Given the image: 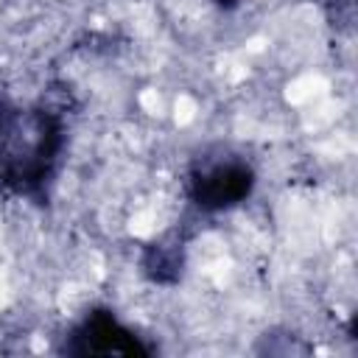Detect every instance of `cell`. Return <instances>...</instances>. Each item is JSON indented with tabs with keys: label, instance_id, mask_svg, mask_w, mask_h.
Returning <instances> with one entry per match:
<instances>
[{
	"label": "cell",
	"instance_id": "6da1fadb",
	"mask_svg": "<svg viewBox=\"0 0 358 358\" xmlns=\"http://www.w3.org/2000/svg\"><path fill=\"white\" fill-rule=\"evenodd\" d=\"M59 126L53 117L34 115H0V176L11 185L39 182L56 154Z\"/></svg>",
	"mask_w": 358,
	"mask_h": 358
},
{
	"label": "cell",
	"instance_id": "7a4b0ae2",
	"mask_svg": "<svg viewBox=\"0 0 358 358\" xmlns=\"http://www.w3.org/2000/svg\"><path fill=\"white\" fill-rule=\"evenodd\" d=\"M76 338H78V344L73 350L81 355H87V352H92V355H134V352H140L143 355L145 352V347L103 310L92 313Z\"/></svg>",
	"mask_w": 358,
	"mask_h": 358
},
{
	"label": "cell",
	"instance_id": "3957f363",
	"mask_svg": "<svg viewBox=\"0 0 358 358\" xmlns=\"http://www.w3.org/2000/svg\"><path fill=\"white\" fill-rule=\"evenodd\" d=\"M252 190V171L241 168V165H227V168H215L207 176H199L193 185V196L201 207L218 210V207H229L235 201H241L246 193Z\"/></svg>",
	"mask_w": 358,
	"mask_h": 358
},
{
	"label": "cell",
	"instance_id": "277c9868",
	"mask_svg": "<svg viewBox=\"0 0 358 358\" xmlns=\"http://www.w3.org/2000/svg\"><path fill=\"white\" fill-rule=\"evenodd\" d=\"M218 3H221V6H232V0H218Z\"/></svg>",
	"mask_w": 358,
	"mask_h": 358
}]
</instances>
